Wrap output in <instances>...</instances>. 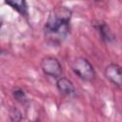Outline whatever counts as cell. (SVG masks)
Returning a JSON list of instances; mask_svg holds the SVG:
<instances>
[{
	"label": "cell",
	"instance_id": "obj_1",
	"mask_svg": "<svg viewBox=\"0 0 122 122\" xmlns=\"http://www.w3.org/2000/svg\"><path fill=\"white\" fill-rule=\"evenodd\" d=\"M71 10L66 7H56L49 14L44 26V35L51 46H60L71 32Z\"/></svg>",
	"mask_w": 122,
	"mask_h": 122
},
{
	"label": "cell",
	"instance_id": "obj_2",
	"mask_svg": "<svg viewBox=\"0 0 122 122\" xmlns=\"http://www.w3.org/2000/svg\"><path fill=\"white\" fill-rule=\"evenodd\" d=\"M71 70L80 79L91 82L95 78V71L92 65L84 57H76L71 62Z\"/></svg>",
	"mask_w": 122,
	"mask_h": 122
},
{
	"label": "cell",
	"instance_id": "obj_3",
	"mask_svg": "<svg viewBox=\"0 0 122 122\" xmlns=\"http://www.w3.org/2000/svg\"><path fill=\"white\" fill-rule=\"evenodd\" d=\"M41 69L46 75L55 79L62 75V66L59 60L53 56L44 57L41 61Z\"/></svg>",
	"mask_w": 122,
	"mask_h": 122
},
{
	"label": "cell",
	"instance_id": "obj_4",
	"mask_svg": "<svg viewBox=\"0 0 122 122\" xmlns=\"http://www.w3.org/2000/svg\"><path fill=\"white\" fill-rule=\"evenodd\" d=\"M104 74L105 77L112 82L113 85H115L118 89L121 88V68L119 65L115 64V63H112L110 65H108L105 68L104 71Z\"/></svg>",
	"mask_w": 122,
	"mask_h": 122
},
{
	"label": "cell",
	"instance_id": "obj_5",
	"mask_svg": "<svg viewBox=\"0 0 122 122\" xmlns=\"http://www.w3.org/2000/svg\"><path fill=\"white\" fill-rule=\"evenodd\" d=\"M56 87H57L58 91L63 95H65L67 97H71L72 98V97L76 96V89H75L73 83L66 77L60 76L59 78H57Z\"/></svg>",
	"mask_w": 122,
	"mask_h": 122
},
{
	"label": "cell",
	"instance_id": "obj_6",
	"mask_svg": "<svg viewBox=\"0 0 122 122\" xmlns=\"http://www.w3.org/2000/svg\"><path fill=\"white\" fill-rule=\"evenodd\" d=\"M95 29L97 30V31H98L101 39L105 43H108L109 44V43H112V42L114 41L115 37H114L113 33L112 32L110 27L106 23H104V22H98L96 24V26H95Z\"/></svg>",
	"mask_w": 122,
	"mask_h": 122
},
{
	"label": "cell",
	"instance_id": "obj_7",
	"mask_svg": "<svg viewBox=\"0 0 122 122\" xmlns=\"http://www.w3.org/2000/svg\"><path fill=\"white\" fill-rule=\"evenodd\" d=\"M6 4L11 7L22 15L28 14V6L26 0H5Z\"/></svg>",
	"mask_w": 122,
	"mask_h": 122
},
{
	"label": "cell",
	"instance_id": "obj_8",
	"mask_svg": "<svg viewBox=\"0 0 122 122\" xmlns=\"http://www.w3.org/2000/svg\"><path fill=\"white\" fill-rule=\"evenodd\" d=\"M13 97L16 99V101L20 102L21 104H25L28 101V97L25 92L21 89H16L13 91Z\"/></svg>",
	"mask_w": 122,
	"mask_h": 122
},
{
	"label": "cell",
	"instance_id": "obj_9",
	"mask_svg": "<svg viewBox=\"0 0 122 122\" xmlns=\"http://www.w3.org/2000/svg\"><path fill=\"white\" fill-rule=\"evenodd\" d=\"M2 24H3V20H2V18L0 17V29H1V27H2Z\"/></svg>",
	"mask_w": 122,
	"mask_h": 122
}]
</instances>
